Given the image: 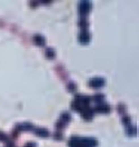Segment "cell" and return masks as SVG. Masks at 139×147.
<instances>
[{
    "label": "cell",
    "instance_id": "ac0fdd59",
    "mask_svg": "<svg viewBox=\"0 0 139 147\" xmlns=\"http://www.w3.org/2000/svg\"><path fill=\"white\" fill-rule=\"evenodd\" d=\"M123 123H124V125H126V127L129 126V125H131V119H130V117L127 116V115H124V116H123Z\"/></svg>",
    "mask_w": 139,
    "mask_h": 147
},
{
    "label": "cell",
    "instance_id": "ba28073f",
    "mask_svg": "<svg viewBox=\"0 0 139 147\" xmlns=\"http://www.w3.org/2000/svg\"><path fill=\"white\" fill-rule=\"evenodd\" d=\"M35 134L38 135L39 137H48L49 136V132L46 128H37V129H35Z\"/></svg>",
    "mask_w": 139,
    "mask_h": 147
},
{
    "label": "cell",
    "instance_id": "52a82bcc",
    "mask_svg": "<svg viewBox=\"0 0 139 147\" xmlns=\"http://www.w3.org/2000/svg\"><path fill=\"white\" fill-rule=\"evenodd\" d=\"M34 41H35V44H36L37 46H40V47H43V46L46 45V39H45V37H42L41 35H36V36H34Z\"/></svg>",
    "mask_w": 139,
    "mask_h": 147
},
{
    "label": "cell",
    "instance_id": "7c38bea8",
    "mask_svg": "<svg viewBox=\"0 0 139 147\" xmlns=\"http://www.w3.org/2000/svg\"><path fill=\"white\" fill-rule=\"evenodd\" d=\"M46 57L48 59H53L56 58V53L52 48H46Z\"/></svg>",
    "mask_w": 139,
    "mask_h": 147
},
{
    "label": "cell",
    "instance_id": "7a4b0ae2",
    "mask_svg": "<svg viewBox=\"0 0 139 147\" xmlns=\"http://www.w3.org/2000/svg\"><path fill=\"white\" fill-rule=\"evenodd\" d=\"M80 113H81V115H82V117H84L85 120H91L92 117H94L95 110L92 108H90V107H84Z\"/></svg>",
    "mask_w": 139,
    "mask_h": 147
},
{
    "label": "cell",
    "instance_id": "7402d4cb",
    "mask_svg": "<svg viewBox=\"0 0 139 147\" xmlns=\"http://www.w3.org/2000/svg\"><path fill=\"white\" fill-rule=\"evenodd\" d=\"M6 147H14V145H13V143H9V142H7V145H6Z\"/></svg>",
    "mask_w": 139,
    "mask_h": 147
},
{
    "label": "cell",
    "instance_id": "30bf717a",
    "mask_svg": "<svg viewBox=\"0 0 139 147\" xmlns=\"http://www.w3.org/2000/svg\"><path fill=\"white\" fill-rule=\"evenodd\" d=\"M79 26L81 28V31H87V28L89 26V22L87 21L86 18H81L79 21Z\"/></svg>",
    "mask_w": 139,
    "mask_h": 147
},
{
    "label": "cell",
    "instance_id": "ffe728a7",
    "mask_svg": "<svg viewBox=\"0 0 139 147\" xmlns=\"http://www.w3.org/2000/svg\"><path fill=\"white\" fill-rule=\"evenodd\" d=\"M65 126H66V125H65L63 123H61L60 120H59V121L56 124V128H57V131H58V132H61V129L65 128Z\"/></svg>",
    "mask_w": 139,
    "mask_h": 147
},
{
    "label": "cell",
    "instance_id": "8fae6325",
    "mask_svg": "<svg viewBox=\"0 0 139 147\" xmlns=\"http://www.w3.org/2000/svg\"><path fill=\"white\" fill-rule=\"evenodd\" d=\"M70 119H71V117H70V114H69V113H67V111H65L63 115H61V117H60V121H61V123H63L65 125H66L67 123H69V121H70Z\"/></svg>",
    "mask_w": 139,
    "mask_h": 147
},
{
    "label": "cell",
    "instance_id": "2e32d148",
    "mask_svg": "<svg viewBox=\"0 0 139 147\" xmlns=\"http://www.w3.org/2000/svg\"><path fill=\"white\" fill-rule=\"evenodd\" d=\"M117 110H118V113H119V114H121V115L124 116L127 111L126 105H124V104H119V105L117 106Z\"/></svg>",
    "mask_w": 139,
    "mask_h": 147
},
{
    "label": "cell",
    "instance_id": "277c9868",
    "mask_svg": "<svg viewBox=\"0 0 139 147\" xmlns=\"http://www.w3.org/2000/svg\"><path fill=\"white\" fill-rule=\"evenodd\" d=\"M94 110L97 111V113H101V114H108V113L110 111V106H109L108 104L102 103V104L97 105V107H96Z\"/></svg>",
    "mask_w": 139,
    "mask_h": 147
},
{
    "label": "cell",
    "instance_id": "d6986e66",
    "mask_svg": "<svg viewBox=\"0 0 139 147\" xmlns=\"http://www.w3.org/2000/svg\"><path fill=\"white\" fill-rule=\"evenodd\" d=\"M63 133H61V132H58V131H57V132L55 133V135H53V138H55V139H57V140H61V139H63Z\"/></svg>",
    "mask_w": 139,
    "mask_h": 147
},
{
    "label": "cell",
    "instance_id": "9c48e42d",
    "mask_svg": "<svg viewBox=\"0 0 139 147\" xmlns=\"http://www.w3.org/2000/svg\"><path fill=\"white\" fill-rule=\"evenodd\" d=\"M91 100H94V102L97 103L98 105H99V104H102V103L105 102V95H102V94H96V95L91 98Z\"/></svg>",
    "mask_w": 139,
    "mask_h": 147
},
{
    "label": "cell",
    "instance_id": "44dd1931",
    "mask_svg": "<svg viewBox=\"0 0 139 147\" xmlns=\"http://www.w3.org/2000/svg\"><path fill=\"white\" fill-rule=\"evenodd\" d=\"M26 147H36V144H35V143H28V144L26 145Z\"/></svg>",
    "mask_w": 139,
    "mask_h": 147
},
{
    "label": "cell",
    "instance_id": "e0dca14e",
    "mask_svg": "<svg viewBox=\"0 0 139 147\" xmlns=\"http://www.w3.org/2000/svg\"><path fill=\"white\" fill-rule=\"evenodd\" d=\"M67 89H68V92H70V93H76L77 92V86L75 82H69L68 85H67Z\"/></svg>",
    "mask_w": 139,
    "mask_h": 147
},
{
    "label": "cell",
    "instance_id": "5bb4252c",
    "mask_svg": "<svg viewBox=\"0 0 139 147\" xmlns=\"http://www.w3.org/2000/svg\"><path fill=\"white\" fill-rule=\"evenodd\" d=\"M71 108H72V110H75V111H81L84 107L81 106L79 103H77L76 100H74V102L71 103Z\"/></svg>",
    "mask_w": 139,
    "mask_h": 147
},
{
    "label": "cell",
    "instance_id": "4fadbf2b",
    "mask_svg": "<svg viewBox=\"0 0 139 147\" xmlns=\"http://www.w3.org/2000/svg\"><path fill=\"white\" fill-rule=\"evenodd\" d=\"M126 132H127V135H128V136H135V135H136V127L129 125V126H127L126 127Z\"/></svg>",
    "mask_w": 139,
    "mask_h": 147
},
{
    "label": "cell",
    "instance_id": "8992f818",
    "mask_svg": "<svg viewBox=\"0 0 139 147\" xmlns=\"http://www.w3.org/2000/svg\"><path fill=\"white\" fill-rule=\"evenodd\" d=\"M80 140H81V138H80V137H78V136H74V137H71V138H70V140H69L68 145H69V147H80Z\"/></svg>",
    "mask_w": 139,
    "mask_h": 147
},
{
    "label": "cell",
    "instance_id": "3957f363",
    "mask_svg": "<svg viewBox=\"0 0 139 147\" xmlns=\"http://www.w3.org/2000/svg\"><path fill=\"white\" fill-rule=\"evenodd\" d=\"M105 85V79L101 77H95L89 81V86L92 88H100Z\"/></svg>",
    "mask_w": 139,
    "mask_h": 147
},
{
    "label": "cell",
    "instance_id": "6da1fadb",
    "mask_svg": "<svg viewBox=\"0 0 139 147\" xmlns=\"http://www.w3.org/2000/svg\"><path fill=\"white\" fill-rule=\"evenodd\" d=\"M90 9H91V3L89 1H81L79 5V13H80L81 18H86Z\"/></svg>",
    "mask_w": 139,
    "mask_h": 147
},
{
    "label": "cell",
    "instance_id": "5b68a950",
    "mask_svg": "<svg viewBox=\"0 0 139 147\" xmlns=\"http://www.w3.org/2000/svg\"><path fill=\"white\" fill-rule=\"evenodd\" d=\"M89 41H90V35L88 34V31H81L79 36V42L82 45H87Z\"/></svg>",
    "mask_w": 139,
    "mask_h": 147
},
{
    "label": "cell",
    "instance_id": "9a60e30c",
    "mask_svg": "<svg viewBox=\"0 0 139 147\" xmlns=\"http://www.w3.org/2000/svg\"><path fill=\"white\" fill-rule=\"evenodd\" d=\"M21 128H22V131H34V125L31 124V123H24V124H21Z\"/></svg>",
    "mask_w": 139,
    "mask_h": 147
}]
</instances>
